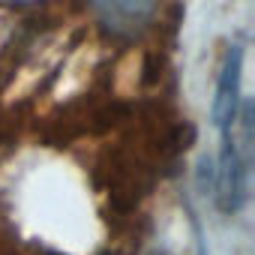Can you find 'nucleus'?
<instances>
[{
    "label": "nucleus",
    "mask_w": 255,
    "mask_h": 255,
    "mask_svg": "<svg viewBox=\"0 0 255 255\" xmlns=\"http://www.w3.org/2000/svg\"><path fill=\"white\" fill-rule=\"evenodd\" d=\"M93 9L105 33L117 39H129L150 24L156 0H93Z\"/></svg>",
    "instance_id": "f257e3e1"
},
{
    "label": "nucleus",
    "mask_w": 255,
    "mask_h": 255,
    "mask_svg": "<svg viewBox=\"0 0 255 255\" xmlns=\"http://www.w3.org/2000/svg\"><path fill=\"white\" fill-rule=\"evenodd\" d=\"M240 72H243V51L240 45H234L222 63L219 72V84H216V96H213V123L222 138L231 135V126L237 123V111H240Z\"/></svg>",
    "instance_id": "f03ea898"
}]
</instances>
